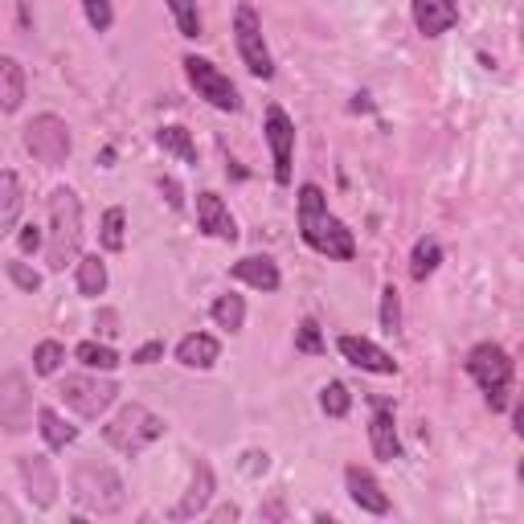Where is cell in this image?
<instances>
[{
  "mask_svg": "<svg viewBox=\"0 0 524 524\" xmlns=\"http://www.w3.org/2000/svg\"><path fill=\"white\" fill-rule=\"evenodd\" d=\"M299 234L316 254L324 258H336V262H348L357 254V242H353V230H348L340 217L328 209V197L320 185H299Z\"/></svg>",
  "mask_w": 524,
  "mask_h": 524,
  "instance_id": "6da1fadb",
  "label": "cell"
},
{
  "mask_svg": "<svg viewBox=\"0 0 524 524\" xmlns=\"http://www.w3.org/2000/svg\"><path fill=\"white\" fill-rule=\"evenodd\" d=\"M78 246H82V205H78V193L74 189H54L50 193V267L54 271H66V262L78 258Z\"/></svg>",
  "mask_w": 524,
  "mask_h": 524,
  "instance_id": "7a4b0ae2",
  "label": "cell"
},
{
  "mask_svg": "<svg viewBox=\"0 0 524 524\" xmlns=\"http://www.w3.org/2000/svg\"><path fill=\"white\" fill-rule=\"evenodd\" d=\"M467 373L475 377V385L484 389V398L492 410H504L508 406V389H512V357L504 353L500 344L484 340L475 344L467 353Z\"/></svg>",
  "mask_w": 524,
  "mask_h": 524,
  "instance_id": "3957f363",
  "label": "cell"
},
{
  "mask_svg": "<svg viewBox=\"0 0 524 524\" xmlns=\"http://www.w3.org/2000/svg\"><path fill=\"white\" fill-rule=\"evenodd\" d=\"M164 434V418H156L144 406H123L111 422H107V443L119 447L123 455H140L148 443H156Z\"/></svg>",
  "mask_w": 524,
  "mask_h": 524,
  "instance_id": "277c9868",
  "label": "cell"
},
{
  "mask_svg": "<svg viewBox=\"0 0 524 524\" xmlns=\"http://www.w3.org/2000/svg\"><path fill=\"white\" fill-rule=\"evenodd\" d=\"M234 41H238V54L254 78H262V82L275 78V58L267 50V37H262V21L250 5H238V13H234Z\"/></svg>",
  "mask_w": 524,
  "mask_h": 524,
  "instance_id": "5b68a950",
  "label": "cell"
},
{
  "mask_svg": "<svg viewBox=\"0 0 524 524\" xmlns=\"http://www.w3.org/2000/svg\"><path fill=\"white\" fill-rule=\"evenodd\" d=\"M185 74H189V86L197 91V99H205L209 107H217V111H238V107H242L238 86H234L222 70H217L209 58L189 54V58H185Z\"/></svg>",
  "mask_w": 524,
  "mask_h": 524,
  "instance_id": "8992f818",
  "label": "cell"
},
{
  "mask_svg": "<svg viewBox=\"0 0 524 524\" xmlns=\"http://www.w3.org/2000/svg\"><path fill=\"white\" fill-rule=\"evenodd\" d=\"M262 131H267V144H271V160H275V181L279 185H291V156H295V123L291 115L271 103L267 107V119H262Z\"/></svg>",
  "mask_w": 524,
  "mask_h": 524,
  "instance_id": "52a82bcc",
  "label": "cell"
},
{
  "mask_svg": "<svg viewBox=\"0 0 524 524\" xmlns=\"http://www.w3.org/2000/svg\"><path fill=\"white\" fill-rule=\"evenodd\" d=\"M25 148H29L37 160H46V164H62V160L70 156L66 123L54 119V115H41V119L29 123V131H25Z\"/></svg>",
  "mask_w": 524,
  "mask_h": 524,
  "instance_id": "ba28073f",
  "label": "cell"
},
{
  "mask_svg": "<svg viewBox=\"0 0 524 524\" xmlns=\"http://www.w3.org/2000/svg\"><path fill=\"white\" fill-rule=\"evenodd\" d=\"M115 385L111 381H86V377H66V385H62V398L82 414V418H95V414H103L111 402H115Z\"/></svg>",
  "mask_w": 524,
  "mask_h": 524,
  "instance_id": "9c48e42d",
  "label": "cell"
},
{
  "mask_svg": "<svg viewBox=\"0 0 524 524\" xmlns=\"http://www.w3.org/2000/svg\"><path fill=\"white\" fill-rule=\"evenodd\" d=\"M336 348H340V357H344L348 365H357V369H365V373H381V377L398 373V361H393L381 344H373L369 336H340Z\"/></svg>",
  "mask_w": 524,
  "mask_h": 524,
  "instance_id": "30bf717a",
  "label": "cell"
},
{
  "mask_svg": "<svg viewBox=\"0 0 524 524\" xmlns=\"http://www.w3.org/2000/svg\"><path fill=\"white\" fill-rule=\"evenodd\" d=\"M197 226L209 234V238H217V242H238V222L230 217V209H226V201L217 197V193H197Z\"/></svg>",
  "mask_w": 524,
  "mask_h": 524,
  "instance_id": "8fae6325",
  "label": "cell"
},
{
  "mask_svg": "<svg viewBox=\"0 0 524 524\" xmlns=\"http://www.w3.org/2000/svg\"><path fill=\"white\" fill-rule=\"evenodd\" d=\"M369 443H373V455L393 463L402 459V443H398V426H393V406L385 398H373V422H369Z\"/></svg>",
  "mask_w": 524,
  "mask_h": 524,
  "instance_id": "7c38bea8",
  "label": "cell"
},
{
  "mask_svg": "<svg viewBox=\"0 0 524 524\" xmlns=\"http://www.w3.org/2000/svg\"><path fill=\"white\" fill-rule=\"evenodd\" d=\"M344 484H348V500H353L361 512H373V516H385L389 512V496L381 492V484L373 479V471H365V467H348L344 471Z\"/></svg>",
  "mask_w": 524,
  "mask_h": 524,
  "instance_id": "4fadbf2b",
  "label": "cell"
},
{
  "mask_svg": "<svg viewBox=\"0 0 524 524\" xmlns=\"http://www.w3.org/2000/svg\"><path fill=\"white\" fill-rule=\"evenodd\" d=\"M414 5V25L426 37H443L459 21V0H410Z\"/></svg>",
  "mask_w": 524,
  "mask_h": 524,
  "instance_id": "5bb4252c",
  "label": "cell"
},
{
  "mask_svg": "<svg viewBox=\"0 0 524 524\" xmlns=\"http://www.w3.org/2000/svg\"><path fill=\"white\" fill-rule=\"evenodd\" d=\"M230 275L234 279H242V283H250V287H258V291H279V267L267 258V254H250V258H238L234 267H230Z\"/></svg>",
  "mask_w": 524,
  "mask_h": 524,
  "instance_id": "9a60e30c",
  "label": "cell"
},
{
  "mask_svg": "<svg viewBox=\"0 0 524 524\" xmlns=\"http://www.w3.org/2000/svg\"><path fill=\"white\" fill-rule=\"evenodd\" d=\"M217 357H222V344H217L213 336H205V332H189V336L177 344V361H181L185 369H213Z\"/></svg>",
  "mask_w": 524,
  "mask_h": 524,
  "instance_id": "2e32d148",
  "label": "cell"
},
{
  "mask_svg": "<svg viewBox=\"0 0 524 524\" xmlns=\"http://www.w3.org/2000/svg\"><path fill=\"white\" fill-rule=\"evenodd\" d=\"M0 107H5V115H13L25 99V70L17 66V58H0Z\"/></svg>",
  "mask_w": 524,
  "mask_h": 524,
  "instance_id": "e0dca14e",
  "label": "cell"
},
{
  "mask_svg": "<svg viewBox=\"0 0 524 524\" xmlns=\"http://www.w3.org/2000/svg\"><path fill=\"white\" fill-rule=\"evenodd\" d=\"M37 422H41V434H46V443H50L54 451H62V447H70V443L78 439V426L62 422V414H58L54 406H41V410H37Z\"/></svg>",
  "mask_w": 524,
  "mask_h": 524,
  "instance_id": "ac0fdd59",
  "label": "cell"
},
{
  "mask_svg": "<svg viewBox=\"0 0 524 524\" xmlns=\"http://www.w3.org/2000/svg\"><path fill=\"white\" fill-rule=\"evenodd\" d=\"M0 193H5V205H0V230L13 234L17 217H21V181H17L13 168L0 172Z\"/></svg>",
  "mask_w": 524,
  "mask_h": 524,
  "instance_id": "d6986e66",
  "label": "cell"
},
{
  "mask_svg": "<svg viewBox=\"0 0 524 524\" xmlns=\"http://www.w3.org/2000/svg\"><path fill=\"white\" fill-rule=\"evenodd\" d=\"M78 291H82L86 299H99V295L107 291V267H103L99 254L78 258Z\"/></svg>",
  "mask_w": 524,
  "mask_h": 524,
  "instance_id": "ffe728a7",
  "label": "cell"
},
{
  "mask_svg": "<svg viewBox=\"0 0 524 524\" xmlns=\"http://www.w3.org/2000/svg\"><path fill=\"white\" fill-rule=\"evenodd\" d=\"M439 262H443V246L434 238H418V246L410 254V275L422 283V279H430L434 271H439Z\"/></svg>",
  "mask_w": 524,
  "mask_h": 524,
  "instance_id": "44dd1931",
  "label": "cell"
},
{
  "mask_svg": "<svg viewBox=\"0 0 524 524\" xmlns=\"http://www.w3.org/2000/svg\"><path fill=\"white\" fill-rule=\"evenodd\" d=\"M74 357H78L86 369H103V373L119 369V353H115L111 344H99V340H82V344L74 348Z\"/></svg>",
  "mask_w": 524,
  "mask_h": 524,
  "instance_id": "7402d4cb",
  "label": "cell"
},
{
  "mask_svg": "<svg viewBox=\"0 0 524 524\" xmlns=\"http://www.w3.org/2000/svg\"><path fill=\"white\" fill-rule=\"evenodd\" d=\"M213 320H217V328H226V332H242V324H246V303H242V295H222V299H213Z\"/></svg>",
  "mask_w": 524,
  "mask_h": 524,
  "instance_id": "603a6c76",
  "label": "cell"
},
{
  "mask_svg": "<svg viewBox=\"0 0 524 524\" xmlns=\"http://www.w3.org/2000/svg\"><path fill=\"white\" fill-rule=\"evenodd\" d=\"M156 144H160L164 152H172V156H181L185 164H197V148H193V140H189L185 127H160V131H156Z\"/></svg>",
  "mask_w": 524,
  "mask_h": 524,
  "instance_id": "cb8c5ba5",
  "label": "cell"
},
{
  "mask_svg": "<svg viewBox=\"0 0 524 524\" xmlns=\"http://www.w3.org/2000/svg\"><path fill=\"white\" fill-rule=\"evenodd\" d=\"M99 238H103V246H107L111 254H119V250L127 246V213H123L119 205L103 213V230H99Z\"/></svg>",
  "mask_w": 524,
  "mask_h": 524,
  "instance_id": "d4e9b609",
  "label": "cell"
},
{
  "mask_svg": "<svg viewBox=\"0 0 524 524\" xmlns=\"http://www.w3.org/2000/svg\"><path fill=\"white\" fill-rule=\"evenodd\" d=\"M320 406H324L328 418H344L348 410H353V393H348L344 381H328V385L320 389Z\"/></svg>",
  "mask_w": 524,
  "mask_h": 524,
  "instance_id": "484cf974",
  "label": "cell"
},
{
  "mask_svg": "<svg viewBox=\"0 0 524 524\" xmlns=\"http://www.w3.org/2000/svg\"><path fill=\"white\" fill-rule=\"evenodd\" d=\"M168 9H172V21H177L181 37H189V41L201 37V13H197V0H168Z\"/></svg>",
  "mask_w": 524,
  "mask_h": 524,
  "instance_id": "4316f807",
  "label": "cell"
},
{
  "mask_svg": "<svg viewBox=\"0 0 524 524\" xmlns=\"http://www.w3.org/2000/svg\"><path fill=\"white\" fill-rule=\"evenodd\" d=\"M62 361H66V348H62L58 340H41V344L33 348V369H37L41 377H54V373L62 369Z\"/></svg>",
  "mask_w": 524,
  "mask_h": 524,
  "instance_id": "83f0119b",
  "label": "cell"
},
{
  "mask_svg": "<svg viewBox=\"0 0 524 524\" xmlns=\"http://www.w3.org/2000/svg\"><path fill=\"white\" fill-rule=\"evenodd\" d=\"M295 348H299V353H308V357H320L324 353V332H320V324L308 316V320H303L299 328H295Z\"/></svg>",
  "mask_w": 524,
  "mask_h": 524,
  "instance_id": "f1b7e54d",
  "label": "cell"
},
{
  "mask_svg": "<svg viewBox=\"0 0 524 524\" xmlns=\"http://www.w3.org/2000/svg\"><path fill=\"white\" fill-rule=\"evenodd\" d=\"M381 328L385 332H398L402 328V308H398V287H385L381 291Z\"/></svg>",
  "mask_w": 524,
  "mask_h": 524,
  "instance_id": "f546056e",
  "label": "cell"
},
{
  "mask_svg": "<svg viewBox=\"0 0 524 524\" xmlns=\"http://www.w3.org/2000/svg\"><path fill=\"white\" fill-rule=\"evenodd\" d=\"M82 9H86V21H91L95 33H107L111 29V0H82Z\"/></svg>",
  "mask_w": 524,
  "mask_h": 524,
  "instance_id": "4dcf8cb0",
  "label": "cell"
},
{
  "mask_svg": "<svg viewBox=\"0 0 524 524\" xmlns=\"http://www.w3.org/2000/svg\"><path fill=\"white\" fill-rule=\"evenodd\" d=\"M164 357V340H148L144 348H136L131 353V365H152V361H160Z\"/></svg>",
  "mask_w": 524,
  "mask_h": 524,
  "instance_id": "1f68e13d",
  "label": "cell"
},
{
  "mask_svg": "<svg viewBox=\"0 0 524 524\" xmlns=\"http://www.w3.org/2000/svg\"><path fill=\"white\" fill-rule=\"evenodd\" d=\"M9 275H13V283H17L21 291H37V287H41V279H37L33 271H25L21 262H9Z\"/></svg>",
  "mask_w": 524,
  "mask_h": 524,
  "instance_id": "d6a6232c",
  "label": "cell"
},
{
  "mask_svg": "<svg viewBox=\"0 0 524 524\" xmlns=\"http://www.w3.org/2000/svg\"><path fill=\"white\" fill-rule=\"evenodd\" d=\"M41 246V234H37V226H25V234H21V250L25 254H33Z\"/></svg>",
  "mask_w": 524,
  "mask_h": 524,
  "instance_id": "836d02e7",
  "label": "cell"
},
{
  "mask_svg": "<svg viewBox=\"0 0 524 524\" xmlns=\"http://www.w3.org/2000/svg\"><path fill=\"white\" fill-rule=\"evenodd\" d=\"M516 434H520V439H524V406L516 410Z\"/></svg>",
  "mask_w": 524,
  "mask_h": 524,
  "instance_id": "e575fe53",
  "label": "cell"
},
{
  "mask_svg": "<svg viewBox=\"0 0 524 524\" xmlns=\"http://www.w3.org/2000/svg\"><path fill=\"white\" fill-rule=\"evenodd\" d=\"M520 479H524V463H520Z\"/></svg>",
  "mask_w": 524,
  "mask_h": 524,
  "instance_id": "d590c367",
  "label": "cell"
}]
</instances>
